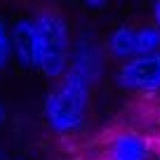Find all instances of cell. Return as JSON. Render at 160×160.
I'll list each match as a JSON object with an SVG mask.
<instances>
[{"label":"cell","mask_w":160,"mask_h":160,"mask_svg":"<svg viewBox=\"0 0 160 160\" xmlns=\"http://www.w3.org/2000/svg\"><path fill=\"white\" fill-rule=\"evenodd\" d=\"M33 26L38 35V71L50 80L64 78L73 52V35L66 17L45 7L35 12Z\"/></svg>","instance_id":"obj_1"},{"label":"cell","mask_w":160,"mask_h":160,"mask_svg":"<svg viewBox=\"0 0 160 160\" xmlns=\"http://www.w3.org/2000/svg\"><path fill=\"white\" fill-rule=\"evenodd\" d=\"M90 90L92 87L85 80H80L73 73L59 78V82L50 90L42 106V113L52 132L71 134L85 125L87 108H90Z\"/></svg>","instance_id":"obj_2"},{"label":"cell","mask_w":160,"mask_h":160,"mask_svg":"<svg viewBox=\"0 0 160 160\" xmlns=\"http://www.w3.org/2000/svg\"><path fill=\"white\" fill-rule=\"evenodd\" d=\"M115 82L120 90L134 92V94L160 92V52L125 61L115 73Z\"/></svg>","instance_id":"obj_3"},{"label":"cell","mask_w":160,"mask_h":160,"mask_svg":"<svg viewBox=\"0 0 160 160\" xmlns=\"http://www.w3.org/2000/svg\"><path fill=\"white\" fill-rule=\"evenodd\" d=\"M106 66V50L99 45V40L92 33H82L73 45L71 52V64L66 73L78 75L80 80H85L87 85H94L97 80H101Z\"/></svg>","instance_id":"obj_4"},{"label":"cell","mask_w":160,"mask_h":160,"mask_svg":"<svg viewBox=\"0 0 160 160\" xmlns=\"http://www.w3.org/2000/svg\"><path fill=\"white\" fill-rule=\"evenodd\" d=\"M12 59L24 71H38V35L33 19H19L10 31Z\"/></svg>","instance_id":"obj_5"},{"label":"cell","mask_w":160,"mask_h":160,"mask_svg":"<svg viewBox=\"0 0 160 160\" xmlns=\"http://www.w3.org/2000/svg\"><path fill=\"white\" fill-rule=\"evenodd\" d=\"M106 54L120 61H130L141 57V45H139V28L134 26H118L106 35Z\"/></svg>","instance_id":"obj_6"},{"label":"cell","mask_w":160,"mask_h":160,"mask_svg":"<svg viewBox=\"0 0 160 160\" xmlns=\"http://www.w3.org/2000/svg\"><path fill=\"white\" fill-rule=\"evenodd\" d=\"M151 148L141 134H118L108 146V160H148Z\"/></svg>","instance_id":"obj_7"},{"label":"cell","mask_w":160,"mask_h":160,"mask_svg":"<svg viewBox=\"0 0 160 160\" xmlns=\"http://www.w3.org/2000/svg\"><path fill=\"white\" fill-rule=\"evenodd\" d=\"M12 61V42H10V28L5 19L0 17V71Z\"/></svg>","instance_id":"obj_8"},{"label":"cell","mask_w":160,"mask_h":160,"mask_svg":"<svg viewBox=\"0 0 160 160\" xmlns=\"http://www.w3.org/2000/svg\"><path fill=\"white\" fill-rule=\"evenodd\" d=\"M153 21H155V28L160 31V2L153 5Z\"/></svg>","instance_id":"obj_9"},{"label":"cell","mask_w":160,"mask_h":160,"mask_svg":"<svg viewBox=\"0 0 160 160\" xmlns=\"http://www.w3.org/2000/svg\"><path fill=\"white\" fill-rule=\"evenodd\" d=\"M2 120H5V108L0 106V122H2Z\"/></svg>","instance_id":"obj_10"},{"label":"cell","mask_w":160,"mask_h":160,"mask_svg":"<svg viewBox=\"0 0 160 160\" xmlns=\"http://www.w3.org/2000/svg\"><path fill=\"white\" fill-rule=\"evenodd\" d=\"M0 160H5V151H2V146H0Z\"/></svg>","instance_id":"obj_11"}]
</instances>
